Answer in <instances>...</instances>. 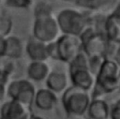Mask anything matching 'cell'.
Masks as SVG:
<instances>
[{
  "label": "cell",
  "mask_w": 120,
  "mask_h": 119,
  "mask_svg": "<svg viewBox=\"0 0 120 119\" xmlns=\"http://www.w3.org/2000/svg\"><path fill=\"white\" fill-rule=\"evenodd\" d=\"M110 111L108 103L101 97H97L92 98L86 114L89 119H108Z\"/></svg>",
  "instance_id": "obj_16"
},
{
  "label": "cell",
  "mask_w": 120,
  "mask_h": 119,
  "mask_svg": "<svg viewBox=\"0 0 120 119\" xmlns=\"http://www.w3.org/2000/svg\"><path fill=\"white\" fill-rule=\"evenodd\" d=\"M24 51L27 56L29 57L30 61H47L49 58L47 44L36 39L35 37H31L25 46Z\"/></svg>",
  "instance_id": "obj_11"
},
{
  "label": "cell",
  "mask_w": 120,
  "mask_h": 119,
  "mask_svg": "<svg viewBox=\"0 0 120 119\" xmlns=\"http://www.w3.org/2000/svg\"><path fill=\"white\" fill-rule=\"evenodd\" d=\"M5 47H6V37H0V60L4 57L5 54Z\"/></svg>",
  "instance_id": "obj_22"
},
{
  "label": "cell",
  "mask_w": 120,
  "mask_h": 119,
  "mask_svg": "<svg viewBox=\"0 0 120 119\" xmlns=\"http://www.w3.org/2000/svg\"><path fill=\"white\" fill-rule=\"evenodd\" d=\"M79 37L82 51L88 58H109L112 43L108 41L103 32L91 25Z\"/></svg>",
  "instance_id": "obj_2"
},
{
  "label": "cell",
  "mask_w": 120,
  "mask_h": 119,
  "mask_svg": "<svg viewBox=\"0 0 120 119\" xmlns=\"http://www.w3.org/2000/svg\"><path fill=\"white\" fill-rule=\"evenodd\" d=\"M53 15V7L46 0L38 2L34 7V17Z\"/></svg>",
  "instance_id": "obj_18"
},
{
  "label": "cell",
  "mask_w": 120,
  "mask_h": 119,
  "mask_svg": "<svg viewBox=\"0 0 120 119\" xmlns=\"http://www.w3.org/2000/svg\"><path fill=\"white\" fill-rule=\"evenodd\" d=\"M61 34L80 37L89 26L91 19L86 14L73 8L61 9L55 16Z\"/></svg>",
  "instance_id": "obj_3"
},
{
  "label": "cell",
  "mask_w": 120,
  "mask_h": 119,
  "mask_svg": "<svg viewBox=\"0 0 120 119\" xmlns=\"http://www.w3.org/2000/svg\"><path fill=\"white\" fill-rule=\"evenodd\" d=\"M117 62H118V64H119V66H120V52H119V53H118V57H117V60H116Z\"/></svg>",
  "instance_id": "obj_27"
},
{
  "label": "cell",
  "mask_w": 120,
  "mask_h": 119,
  "mask_svg": "<svg viewBox=\"0 0 120 119\" xmlns=\"http://www.w3.org/2000/svg\"><path fill=\"white\" fill-rule=\"evenodd\" d=\"M51 68L45 61H30L26 68L28 80L31 82H45L51 73Z\"/></svg>",
  "instance_id": "obj_14"
},
{
  "label": "cell",
  "mask_w": 120,
  "mask_h": 119,
  "mask_svg": "<svg viewBox=\"0 0 120 119\" xmlns=\"http://www.w3.org/2000/svg\"><path fill=\"white\" fill-rule=\"evenodd\" d=\"M112 0H76L75 4L78 7L90 9V10H98L102 8L103 7L109 5Z\"/></svg>",
  "instance_id": "obj_17"
},
{
  "label": "cell",
  "mask_w": 120,
  "mask_h": 119,
  "mask_svg": "<svg viewBox=\"0 0 120 119\" xmlns=\"http://www.w3.org/2000/svg\"><path fill=\"white\" fill-rule=\"evenodd\" d=\"M7 86L8 84L0 82V101H2L4 97L7 96Z\"/></svg>",
  "instance_id": "obj_23"
},
{
  "label": "cell",
  "mask_w": 120,
  "mask_h": 119,
  "mask_svg": "<svg viewBox=\"0 0 120 119\" xmlns=\"http://www.w3.org/2000/svg\"><path fill=\"white\" fill-rule=\"evenodd\" d=\"M92 97L89 92L75 86H68L61 96L63 108L68 115L82 117L88 110Z\"/></svg>",
  "instance_id": "obj_4"
},
{
  "label": "cell",
  "mask_w": 120,
  "mask_h": 119,
  "mask_svg": "<svg viewBox=\"0 0 120 119\" xmlns=\"http://www.w3.org/2000/svg\"><path fill=\"white\" fill-rule=\"evenodd\" d=\"M13 27V22L10 17L0 14V37H8L10 36Z\"/></svg>",
  "instance_id": "obj_19"
},
{
  "label": "cell",
  "mask_w": 120,
  "mask_h": 119,
  "mask_svg": "<svg viewBox=\"0 0 120 119\" xmlns=\"http://www.w3.org/2000/svg\"><path fill=\"white\" fill-rule=\"evenodd\" d=\"M112 14H113L116 18H118V19L120 20V1L117 3V5H116V7H114V9L112 10Z\"/></svg>",
  "instance_id": "obj_24"
},
{
  "label": "cell",
  "mask_w": 120,
  "mask_h": 119,
  "mask_svg": "<svg viewBox=\"0 0 120 119\" xmlns=\"http://www.w3.org/2000/svg\"><path fill=\"white\" fill-rule=\"evenodd\" d=\"M58 103V97L55 93L48 88H40L37 90L34 98V105L40 111H52Z\"/></svg>",
  "instance_id": "obj_10"
},
{
  "label": "cell",
  "mask_w": 120,
  "mask_h": 119,
  "mask_svg": "<svg viewBox=\"0 0 120 119\" xmlns=\"http://www.w3.org/2000/svg\"><path fill=\"white\" fill-rule=\"evenodd\" d=\"M102 32L109 42L120 44V20L113 14H109L103 21Z\"/></svg>",
  "instance_id": "obj_13"
},
{
  "label": "cell",
  "mask_w": 120,
  "mask_h": 119,
  "mask_svg": "<svg viewBox=\"0 0 120 119\" xmlns=\"http://www.w3.org/2000/svg\"><path fill=\"white\" fill-rule=\"evenodd\" d=\"M29 119H44V118L41 117V116H39V115H36V114H32V113H31Z\"/></svg>",
  "instance_id": "obj_26"
},
{
  "label": "cell",
  "mask_w": 120,
  "mask_h": 119,
  "mask_svg": "<svg viewBox=\"0 0 120 119\" xmlns=\"http://www.w3.org/2000/svg\"><path fill=\"white\" fill-rule=\"evenodd\" d=\"M24 46L22 40L16 36H8L6 37V47H5V54L4 57L8 59L17 60L20 59L23 53Z\"/></svg>",
  "instance_id": "obj_15"
},
{
  "label": "cell",
  "mask_w": 120,
  "mask_h": 119,
  "mask_svg": "<svg viewBox=\"0 0 120 119\" xmlns=\"http://www.w3.org/2000/svg\"><path fill=\"white\" fill-rule=\"evenodd\" d=\"M30 115L29 108L13 99L6 101L0 108V119H29Z\"/></svg>",
  "instance_id": "obj_9"
},
{
  "label": "cell",
  "mask_w": 120,
  "mask_h": 119,
  "mask_svg": "<svg viewBox=\"0 0 120 119\" xmlns=\"http://www.w3.org/2000/svg\"><path fill=\"white\" fill-rule=\"evenodd\" d=\"M47 49H48V54L49 58L52 60L58 61V54H57V48H56V42L52 41L47 44Z\"/></svg>",
  "instance_id": "obj_21"
},
{
  "label": "cell",
  "mask_w": 120,
  "mask_h": 119,
  "mask_svg": "<svg viewBox=\"0 0 120 119\" xmlns=\"http://www.w3.org/2000/svg\"><path fill=\"white\" fill-rule=\"evenodd\" d=\"M62 1H65V2H73V3H75L76 0H62Z\"/></svg>",
  "instance_id": "obj_28"
},
{
  "label": "cell",
  "mask_w": 120,
  "mask_h": 119,
  "mask_svg": "<svg viewBox=\"0 0 120 119\" xmlns=\"http://www.w3.org/2000/svg\"><path fill=\"white\" fill-rule=\"evenodd\" d=\"M112 108H113V109H115V110H117V111L120 112V98L115 101V103L113 104V106Z\"/></svg>",
  "instance_id": "obj_25"
},
{
  "label": "cell",
  "mask_w": 120,
  "mask_h": 119,
  "mask_svg": "<svg viewBox=\"0 0 120 119\" xmlns=\"http://www.w3.org/2000/svg\"><path fill=\"white\" fill-rule=\"evenodd\" d=\"M75 119H83V118H82V117H76Z\"/></svg>",
  "instance_id": "obj_29"
},
{
  "label": "cell",
  "mask_w": 120,
  "mask_h": 119,
  "mask_svg": "<svg viewBox=\"0 0 120 119\" xmlns=\"http://www.w3.org/2000/svg\"><path fill=\"white\" fill-rule=\"evenodd\" d=\"M120 66L112 58H106L96 75V83L93 88L92 98L100 97L103 95L111 94L119 89Z\"/></svg>",
  "instance_id": "obj_1"
},
{
  "label": "cell",
  "mask_w": 120,
  "mask_h": 119,
  "mask_svg": "<svg viewBox=\"0 0 120 119\" xmlns=\"http://www.w3.org/2000/svg\"><path fill=\"white\" fill-rule=\"evenodd\" d=\"M5 5L10 8L28 9L33 5V0H5Z\"/></svg>",
  "instance_id": "obj_20"
},
{
  "label": "cell",
  "mask_w": 120,
  "mask_h": 119,
  "mask_svg": "<svg viewBox=\"0 0 120 119\" xmlns=\"http://www.w3.org/2000/svg\"><path fill=\"white\" fill-rule=\"evenodd\" d=\"M68 77L72 86L87 92L92 91L96 83V75L90 70L89 67L80 68L68 72Z\"/></svg>",
  "instance_id": "obj_8"
},
{
  "label": "cell",
  "mask_w": 120,
  "mask_h": 119,
  "mask_svg": "<svg viewBox=\"0 0 120 119\" xmlns=\"http://www.w3.org/2000/svg\"><path fill=\"white\" fill-rule=\"evenodd\" d=\"M36 92L34 83L28 79L10 81L7 86V96L27 108H30L34 104Z\"/></svg>",
  "instance_id": "obj_6"
},
{
  "label": "cell",
  "mask_w": 120,
  "mask_h": 119,
  "mask_svg": "<svg viewBox=\"0 0 120 119\" xmlns=\"http://www.w3.org/2000/svg\"><path fill=\"white\" fill-rule=\"evenodd\" d=\"M1 1H2V0H0V2H1Z\"/></svg>",
  "instance_id": "obj_31"
},
{
  "label": "cell",
  "mask_w": 120,
  "mask_h": 119,
  "mask_svg": "<svg viewBox=\"0 0 120 119\" xmlns=\"http://www.w3.org/2000/svg\"><path fill=\"white\" fill-rule=\"evenodd\" d=\"M61 35V31L53 15L35 17L32 37L46 44L55 41Z\"/></svg>",
  "instance_id": "obj_5"
},
{
  "label": "cell",
  "mask_w": 120,
  "mask_h": 119,
  "mask_svg": "<svg viewBox=\"0 0 120 119\" xmlns=\"http://www.w3.org/2000/svg\"><path fill=\"white\" fill-rule=\"evenodd\" d=\"M55 42L58 61L68 64L80 52H82V43L79 37L61 34Z\"/></svg>",
  "instance_id": "obj_7"
},
{
  "label": "cell",
  "mask_w": 120,
  "mask_h": 119,
  "mask_svg": "<svg viewBox=\"0 0 120 119\" xmlns=\"http://www.w3.org/2000/svg\"><path fill=\"white\" fill-rule=\"evenodd\" d=\"M68 82L69 77L68 74H67L64 71L54 70L51 71V73L48 75V77L45 80L46 88L50 89L56 95L63 94L67 88L68 87Z\"/></svg>",
  "instance_id": "obj_12"
},
{
  "label": "cell",
  "mask_w": 120,
  "mask_h": 119,
  "mask_svg": "<svg viewBox=\"0 0 120 119\" xmlns=\"http://www.w3.org/2000/svg\"><path fill=\"white\" fill-rule=\"evenodd\" d=\"M119 90H120V83H119Z\"/></svg>",
  "instance_id": "obj_30"
}]
</instances>
